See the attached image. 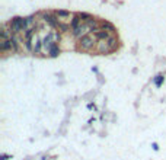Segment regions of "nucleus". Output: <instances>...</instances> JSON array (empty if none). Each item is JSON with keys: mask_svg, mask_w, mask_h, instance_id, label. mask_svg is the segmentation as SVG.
Masks as SVG:
<instances>
[{"mask_svg": "<svg viewBox=\"0 0 166 160\" xmlns=\"http://www.w3.org/2000/svg\"><path fill=\"white\" fill-rule=\"evenodd\" d=\"M26 35H28V48H29V51L34 53V54H38L42 48V42L40 41V38H38V35L35 34L34 29H28Z\"/></svg>", "mask_w": 166, "mask_h": 160, "instance_id": "1", "label": "nucleus"}, {"mask_svg": "<svg viewBox=\"0 0 166 160\" xmlns=\"http://www.w3.org/2000/svg\"><path fill=\"white\" fill-rule=\"evenodd\" d=\"M115 48V38H109V40H101L99 45H98V50L99 53H109Z\"/></svg>", "mask_w": 166, "mask_h": 160, "instance_id": "2", "label": "nucleus"}, {"mask_svg": "<svg viewBox=\"0 0 166 160\" xmlns=\"http://www.w3.org/2000/svg\"><path fill=\"white\" fill-rule=\"evenodd\" d=\"M96 40H98L96 34H93V35H92V34H89V35L83 36V38L80 40L79 45H80V48H82V50H91V48L95 45Z\"/></svg>", "mask_w": 166, "mask_h": 160, "instance_id": "3", "label": "nucleus"}, {"mask_svg": "<svg viewBox=\"0 0 166 160\" xmlns=\"http://www.w3.org/2000/svg\"><path fill=\"white\" fill-rule=\"evenodd\" d=\"M10 29L13 32H21L26 29V19H22V18H15L13 20L10 22Z\"/></svg>", "mask_w": 166, "mask_h": 160, "instance_id": "4", "label": "nucleus"}, {"mask_svg": "<svg viewBox=\"0 0 166 160\" xmlns=\"http://www.w3.org/2000/svg\"><path fill=\"white\" fill-rule=\"evenodd\" d=\"M56 15H57V18H58L60 20H70V18H71V15L69 13V12H64V10H58ZM58 19H57V20H58Z\"/></svg>", "mask_w": 166, "mask_h": 160, "instance_id": "5", "label": "nucleus"}, {"mask_svg": "<svg viewBox=\"0 0 166 160\" xmlns=\"http://www.w3.org/2000/svg\"><path fill=\"white\" fill-rule=\"evenodd\" d=\"M44 18H45V22H48L51 26H56V25H57V22L54 20V18H53V16H50V15H47V13H45V15H44Z\"/></svg>", "mask_w": 166, "mask_h": 160, "instance_id": "6", "label": "nucleus"}, {"mask_svg": "<svg viewBox=\"0 0 166 160\" xmlns=\"http://www.w3.org/2000/svg\"><path fill=\"white\" fill-rule=\"evenodd\" d=\"M50 54H51V55H53V57H56V55L58 54V45H57V44H56V45H54L53 48H51V51H50Z\"/></svg>", "mask_w": 166, "mask_h": 160, "instance_id": "7", "label": "nucleus"}, {"mask_svg": "<svg viewBox=\"0 0 166 160\" xmlns=\"http://www.w3.org/2000/svg\"><path fill=\"white\" fill-rule=\"evenodd\" d=\"M160 82H162V76H157V79H156V84L159 86V84H160Z\"/></svg>", "mask_w": 166, "mask_h": 160, "instance_id": "8", "label": "nucleus"}]
</instances>
